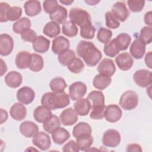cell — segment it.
I'll use <instances>...</instances> for the list:
<instances>
[{"mask_svg": "<svg viewBox=\"0 0 152 152\" xmlns=\"http://www.w3.org/2000/svg\"><path fill=\"white\" fill-rule=\"evenodd\" d=\"M76 52L86 65L91 67L96 66L102 57L100 50L92 42L88 41L81 40L77 46Z\"/></svg>", "mask_w": 152, "mask_h": 152, "instance_id": "6da1fadb", "label": "cell"}, {"mask_svg": "<svg viewBox=\"0 0 152 152\" xmlns=\"http://www.w3.org/2000/svg\"><path fill=\"white\" fill-rule=\"evenodd\" d=\"M70 103L69 96L65 91L61 93L47 92L42 97L41 103L50 110L64 108Z\"/></svg>", "mask_w": 152, "mask_h": 152, "instance_id": "7a4b0ae2", "label": "cell"}, {"mask_svg": "<svg viewBox=\"0 0 152 152\" xmlns=\"http://www.w3.org/2000/svg\"><path fill=\"white\" fill-rule=\"evenodd\" d=\"M69 18L71 21L80 28L86 25L91 24L89 13L80 8H72L71 9L69 12Z\"/></svg>", "mask_w": 152, "mask_h": 152, "instance_id": "3957f363", "label": "cell"}, {"mask_svg": "<svg viewBox=\"0 0 152 152\" xmlns=\"http://www.w3.org/2000/svg\"><path fill=\"white\" fill-rule=\"evenodd\" d=\"M138 103V94L132 90H128L124 92L120 97L119 105L125 110H131L135 109Z\"/></svg>", "mask_w": 152, "mask_h": 152, "instance_id": "277c9868", "label": "cell"}, {"mask_svg": "<svg viewBox=\"0 0 152 152\" xmlns=\"http://www.w3.org/2000/svg\"><path fill=\"white\" fill-rule=\"evenodd\" d=\"M133 79L139 87H148L151 84V72L145 69L137 70L134 74Z\"/></svg>", "mask_w": 152, "mask_h": 152, "instance_id": "5b68a950", "label": "cell"}, {"mask_svg": "<svg viewBox=\"0 0 152 152\" xmlns=\"http://www.w3.org/2000/svg\"><path fill=\"white\" fill-rule=\"evenodd\" d=\"M119 132L113 129H107L104 132L102 137V143L106 147H116L121 142Z\"/></svg>", "mask_w": 152, "mask_h": 152, "instance_id": "8992f818", "label": "cell"}, {"mask_svg": "<svg viewBox=\"0 0 152 152\" xmlns=\"http://www.w3.org/2000/svg\"><path fill=\"white\" fill-rule=\"evenodd\" d=\"M69 96L70 99L75 101L83 98L87 93V86L81 81H76L69 87Z\"/></svg>", "mask_w": 152, "mask_h": 152, "instance_id": "52a82bcc", "label": "cell"}, {"mask_svg": "<svg viewBox=\"0 0 152 152\" xmlns=\"http://www.w3.org/2000/svg\"><path fill=\"white\" fill-rule=\"evenodd\" d=\"M111 12L116 20L121 22L126 21L129 15L126 4L122 1L116 2L112 5Z\"/></svg>", "mask_w": 152, "mask_h": 152, "instance_id": "ba28073f", "label": "cell"}, {"mask_svg": "<svg viewBox=\"0 0 152 152\" xmlns=\"http://www.w3.org/2000/svg\"><path fill=\"white\" fill-rule=\"evenodd\" d=\"M33 144L42 151L48 150L51 145L50 136L46 132H38L32 139Z\"/></svg>", "mask_w": 152, "mask_h": 152, "instance_id": "9c48e42d", "label": "cell"}, {"mask_svg": "<svg viewBox=\"0 0 152 152\" xmlns=\"http://www.w3.org/2000/svg\"><path fill=\"white\" fill-rule=\"evenodd\" d=\"M61 122L64 126L74 125L78 119V114L71 107L64 109L59 115Z\"/></svg>", "mask_w": 152, "mask_h": 152, "instance_id": "30bf717a", "label": "cell"}, {"mask_svg": "<svg viewBox=\"0 0 152 152\" xmlns=\"http://www.w3.org/2000/svg\"><path fill=\"white\" fill-rule=\"evenodd\" d=\"M35 97V93L29 87H23L17 92V100L23 104H28L33 102Z\"/></svg>", "mask_w": 152, "mask_h": 152, "instance_id": "8fae6325", "label": "cell"}, {"mask_svg": "<svg viewBox=\"0 0 152 152\" xmlns=\"http://www.w3.org/2000/svg\"><path fill=\"white\" fill-rule=\"evenodd\" d=\"M122 112L116 104H111L107 106L104 110L105 119L109 122H116L121 118Z\"/></svg>", "mask_w": 152, "mask_h": 152, "instance_id": "7c38bea8", "label": "cell"}, {"mask_svg": "<svg viewBox=\"0 0 152 152\" xmlns=\"http://www.w3.org/2000/svg\"><path fill=\"white\" fill-rule=\"evenodd\" d=\"M14 48V40L11 36L3 33L0 35V54L2 56L10 55Z\"/></svg>", "mask_w": 152, "mask_h": 152, "instance_id": "4fadbf2b", "label": "cell"}, {"mask_svg": "<svg viewBox=\"0 0 152 152\" xmlns=\"http://www.w3.org/2000/svg\"><path fill=\"white\" fill-rule=\"evenodd\" d=\"M97 70L99 74L111 77L116 71V66L113 60L109 58H104L100 62Z\"/></svg>", "mask_w": 152, "mask_h": 152, "instance_id": "5bb4252c", "label": "cell"}, {"mask_svg": "<svg viewBox=\"0 0 152 152\" xmlns=\"http://www.w3.org/2000/svg\"><path fill=\"white\" fill-rule=\"evenodd\" d=\"M145 45L139 37L136 38L132 43L129 48L131 56L137 59L142 58L145 52Z\"/></svg>", "mask_w": 152, "mask_h": 152, "instance_id": "9a60e30c", "label": "cell"}, {"mask_svg": "<svg viewBox=\"0 0 152 152\" xmlns=\"http://www.w3.org/2000/svg\"><path fill=\"white\" fill-rule=\"evenodd\" d=\"M115 62L118 68L122 71H128L134 64L132 57L127 52L119 54L115 58Z\"/></svg>", "mask_w": 152, "mask_h": 152, "instance_id": "2e32d148", "label": "cell"}, {"mask_svg": "<svg viewBox=\"0 0 152 152\" xmlns=\"http://www.w3.org/2000/svg\"><path fill=\"white\" fill-rule=\"evenodd\" d=\"M69 47L70 42L64 36H60L56 37L52 41V50L55 54H59L65 50L69 49Z\"/></svg>", "mask_w": 152, "mask_h": 152, "instance_id": "e0dca14e", "label": "cell"}, {"mask_svg": "<svg viewBox=\"0 0 152 152\" xmlns=\"http://www.w3.org/2000/svg\"><path fill=\"white\" fill-rule=\"evenodd\" d=\"M87 99L90 102L92 109L105 107L104 96L100 91H91L88 94Z\"/></svg>", "mask_w": 152, "mask_h": 152, "instance_id": "ac0fdd59", "label": "cell"}, {"mask_svg": "<svg viewBox=\"0 0 152 152\" xmlns=\"http://www.w3.org/2000/svg\"><path fill=\"white\" fill-rule=\"evenodd\" d=\"M21 134L27 138L33 137L38 132L39 127L31 121H24L20 125Z\"/></svg>", "mask_w": 152, "mask_h": 152, "instance_id": "d6986e66", "label": "cell"}, {"mask_svg": "<svg viewBox=\"0 0 152 152\" xmlns=\"http://www.w3.org/2000/svg\"><path fill=\"white\" fill-rule=\"evenodd\" d=\"M50 40L43 36H37L32 43L33 50L38 53L46 52L49 48Z\"/></svg>", "mask_w": 152, "mask_h": 152, "instance_id": "ffe728a7", "label": "cell"}, {"mask_svg": "<svg viewBox=\"0 0 152 152\" xmlns=\"http://www.w3.org/2000/svg\"><path fill=\"white\" fill-rule=\"evenodd\" d=\"M10 114L14 120L22 121L26 116L27 109L23 103H15L11 107Z\"/></svg>", "mask_w": 152, "mask_h": 152, "instance_id": "44dd1931", "label": "cell"}, {"mask_svg": "<svg viewBox=\"0 0 152 152\" xmlns=\"http://www.w3.org/2000/svg\"><path fill=\"white\" fill-rule=\"evenodd\" d=\"M74 108L77 113L80 116L88 114L91 109V104L87 99H80L74 103Z\"/></svg>", "mask_w": 152, "mask_h": 152, "instance_id": "7402d4cb", "label": "cell"}, {"mask_svg": "<svg viewBox=\"0 0 152 152\" xmlns=\"http://www.w3.org/2000/svg\"><path fill=\"white\" fill-rule=\"evenodd\" d=\"M23 77L21 74L15 71L9 72L5 77V82L6 84L11 88H17L22 83Z\"/></svg>", "mask_w": 152, "mask_h": 152, "instance_id": "603a6c76", "label": "cell"}, {"mask_svg": "<svg viewBox=\"0 0 152 152\" xmlns=\"http://www.w3.org/2000/svg\"><path fill=\"white\" fill-rule=\"evenodd\" d=\"M24 8L26 15L29 17H34L42 11L40 2L38 1H27L25 2Z\"/></svg>", "mask_w": 152, "mask_h": 152, "instance_id": "cb8c5ba5", "label": "cell"}, {"mask_svg": "<svg viewBox=\"0 0 152 152\" xmlns=\"http://www.w3.org/2000/svg\"><path fill=\"white\" fill-rule=\"evenodd\" d=\"M31 58V53L27 51L19 52L15 57V62L16 66L21 69L28 68Z\"/></svg>", "mask_w": 152, "mask_h": 152, "instance_id": "d4e9b609", "label": "cell"}, {"mask_svg": "<svg viewBox=\"0 0 152 152\" xmlns=\"http://www.w3.org/2000/svg\"><path fill=\"white\" fill-rule=\"evenodd\" d=\"M52 115L51 110L43 105L37 107L33 112V117L35 121L39 123H43Z\"/></svg>", "mask_w": 152, "mask_h": 152, "instance_id": "484cf974", "label": "cell"}, {"mask_svg": "<svg viewBox=\"0 0 152 152\" xmlns=\"http://www.w3.org/2000/svg\"><path fill=\"white\" fill-rule=\"evenodd\" d=\"M70 137L69 132L64 128L59 127L52 133L53 141L58 145H62Z\"/></svg>", "mask_w": 152, "mask_h": 152, "instance_id": "4316f807", "label": "cell"}, {"mask_svg": "<svg viewBox=\"0 0 152 152\" xmlns=\"http://www.w3.org/2000/svg\"><path fill=\"white\" fill-rule=\"evenodd\" d=\"M67 17V10L62 5H59L56 10L53 13L49 15L50 20L58 24H63L66 21Z\"/></svg>", "mask_w": 152, "mask_h": 152, "instance_id": "83f0119b", "label": "cell"}, {"mask_svg": "<svg viewBox=\"0 0 152 152\" xmlns=\"http://www.w3.org/2000/svg\"><path fill=\"white\" fill-rule=\"evenodd\" d=\"M111 77L99 74L96 75L93 80V85L96 88L102 90L107 88L111 83Z\"/></svg>", "mask_w": 152, "mask_h": 152, "instance_id": "f1b7e54d", "label": "cell"}, {"mask_svg": "<svg viewBox=\"0 0 152 152\" xmlns=\"http://www.w3.org/2000/svg\"><path fill=\"white\" fill-rule=\"evenodd\" d=\"M61 126L60 119L55 115H52L47 120L43 123L44 130L49 134H52Z\"/></svg>", "mask_w": 152, "mask_h": 152, "instance_id": "f546056e", "label": "cell"}, {"mask_svg": "<svg viewBox=\"0 0 152 152\" xmlns=\"http://www.w3.org/2000/svg\"><path fill=\"white\" fill-rule=\"evenodd\" d=\"M91 128L88 124L81 122L78 123L74 127L72 130V135L75 138H77L81 136L90 135L91 134Z\"/></svg>", "mask_w": 152, "mask_h": 152, "instance_id": "4dcf8cb0", "label": "cell"}, {"mask_svg": "<svg viewBox=\"0 0 152 152\" xmlns=\"http://www.w3.org/2000/svg\"><path fill=\"white\" fill-rule=\"evenodd\" d=\"M31 21L27 17H22L12 25V30L17 34H21L26 30L30 28Z\"/></svg>", "mask_w": 152, "mask_h": 152, "instance_id": "1f68e13d", "label": "cell"}, {"mask_svg": "<svg viewBox=\"0 0 152 152\" xmlns=\"http://www.w3.org/2000/svg\"><path fill=\"white\" fill-rule=\"evenodd\" d=\"M44 66V61L42 56L37 53H31L28 68L33 72L41 71Z\"/></svg>", "mask_w": 152, "mask_h": 152, "instance_id": "d6a6232c", "label": "cell"}, {"mask_svg": "<svg viewBox=\"0 0 152 152\" xmlns=\"http://www.w3.org/2000/svg\"><path fill=\"white\" fill-rule=\"evenodd\" d=\"M60 32L61 28L59 25L52 21L47 23L43 29V34L50 38L56 37L59 34Z\"/></svg>", "mask_w": 152, "mask_h": 152, "instance_id": "836d02e7", "label": "cell"}, {"mask_svg": "<svg viewBox=\"0 0 152 152\" xmlns=\"http://www.w3.org/2000/svg\"><path fill=\"white\" fill-rule=\"evenodd\" d=\"M49 86L52 92L61 93L64 91L65 88L67 87V84L63 78L58 77L51 80Z\"/></svg>", "mask_w": 152, "mask_h": 152, "instance_id": "e575fe53", "label": "cell"}, {"mask_svg": "<svg viewBox=\"0 0 152 152\" xmlns=\"http://www.w3.org/2000/svg\"><path fill=\"white\" fill-rule=\"evenodd\" d=\"M119 48L115 40V39H112L106 43L103 47V52L105 55L109 57L113 58L119 53Z\"/></svg>", "mask_w": 152, "mask_h": 152, "instance_id": "d590c367", "label": "cell"}, {"mask_svg": "<svg viewBox=\"0 0 152 152\" xmlns=\"http://www.w3.org/2000/svg\"><path fill=\"white\" fill-rule=\"evenodd\" d=\"M76 139L78 147L81 151H87L89 150L94 141L93 137L91 134L81 136Z\"/></svg>", "mask_w": 152, "mask_h": 152, "instance_id": "8d00e7d4", "label": "cell"}, {"mask_svg": "<svg viewBox=\"0 0 152 152\" xmlns=\"http://www.w3.org/2000/svg\"><path fill=\"white\" fill-rule=\"evenodd\" d=\"M62 31L64 35L72 37L77 35L78 29L77 26L72 21L68 20L62 24Z\"/></svg>", "mask_w": 152, "mask_h": 152, "instance_id": "74e56055", "label": "cell"}, {"mask_svg": "<svg viewBox=\"0 0 152 152\" xmlns=\"http://www.w3.org/2000/svg\"><path fill=\"white\" fill-rule=\"evenodd\" d=\"M115 39L120 50H126L131 42V36L126 33H120Z\"/></svg>", "mask_w": 152, "mask_h": 152, "instance_id": "f35d334b", "label": "cell"}, {"mask_svg": "<svg viewBox=\"0 0 152 152\" xmlns=\"http://www.w3.org/2000/svg\"><path fill=\"white\" fill-rule=\"evenodd\" d=\"M69 71L74 74L80 73L84 68V64L78 58H74L67 65Z\"/></svg>", "mask_w": 152, "mask_h": 152, "instance_id": "ab89813d", "label": "cell"}, {"mask_svg": "<svg viewBox=\"0 0 152 152\" xmlns=\"http://www.w3.org/2000/svg\"><path fill=\"white\" fill-rule=\"evenodd\" d=\"M75 57V53L73 50L67 49L58 54V59L59 63L63 66H67L68 63Z\"/></svg>", "mask_w": 152, "mask_h": 152, "instance_id": "60d3db41", "label": "cell"}, {"mask_svg": "<svg viewBox=\"0 0 152 152\" xmlns=\"http://www.w3.org/2000/svg\"><path fill=\"white\" fill-rule=\"evenodd\" d=\"M112 36V32L110 30L104 28L100 27L97 34V38L99 42L102 43L106 44L109 42Z\"/></svg>", "mask_w": 152, "mask_h": 152, "instance_id": "b9f144b4", "label": "cell"}, {"mask_svg": "<svg viewBox=\"0 0 152 152\" xmlns=\"http://www.w3.org/2000/svg\"><path fill=\"white\" fill-rule=\"evenodd\" d=\"M95 27L92 24L86 25L80 28V36L86 39H92L94 37Z\"/></svg>", "mask_w": 152, "mask_h": 152, "instance_id": "7bdbcfd3", "label": "cell"}, {"mask_svg": "<svg viewBox=\"0 0 152 152\" xmlns=\"http://www.w3.org/2000/svg\"><path fill=\"white\" fill-rule=\"evenodd\" d=\"M152 28L151 27L144 26L140 30L139 38L145 44H150L151 42L152 38Z\"/></svg>", "mask_w": 152, "mask_h": 152, "instance_id": "ee69618b", "label": "cell"}, {"mask_svg": "<svg viewBox=\"0 0 152 152\" xmlns=\"http://www.w3.org/2000/svg\"><path fill=\"white\" fill-rule=\"evenodd\" d=\"M106 25L109 28L116 29L120 26L119 21L115 18L111 11H107L105 14Z\"/></svg>", "mask_w": 152, "mask_h": 152, "instance_id": "f6af8a7d", "label": "cell"}, {"mask_svg": "<svg viewBox=\"0 0 152 152\" xmlns=\"http://www.w3.org/2000/svg\"><path fill=\"white\" fill-rule=\"evenodd\" d=\"M59 5L58 1L56 0H46L43 2L44 11L49 15L53 13Z\"/></svg>", "mask_w": 152, "mask_h": 152, "instance_id": "bcb514c9", "label": "cell"}, {"mask_svg": "<svg viewBox=\"0 0 152 152\" xmlns=\"http://www.w3.org/2000/svg\"><path fill=\"white\" fill-rule=\"evenodd\" d=\"M22 15V9L19 7H12L10 8L8 12V21H14L20 19Z\"/></svg>", "mask_w": 152, "mask_h": 152, "instance_id": "7dc6e473", "label": "cell"}, {"mask_svg": "<svg viewBox=\"0 0 152 152\" xmlns=\"http://www.w3.org/2000/svg\"><path fill=\"white\" fill-rule=\"evenodd\" d=\"M129 9L133 12H138L142 11L144 7L145 1L140 0H129L127 1Z\"/></svg>", "mask_w": 152, "mask_h": 152, "instance_id": "c3c4849f", "label": "cell"}, {"mask_svg": "<svg viewBox=\"0 0 152 152\" xmlns=\"http://www.w3.org/2000/svg\"><path fill=\"white\" fill-rule=\"evenodd\" d=\"M10 6L6 2L0 3V21L1 23L7 22L8 20V12L10 8Z\"/></svg>", "mask_w": 152, "mask_h": 152, "instance_id": "681fc988", "label": "cell"}, {"mask_svg": "<svg viewBox=\"0 0 152 152\" xmlns=\"http://www.w3.org/2000/svg\"><path fill=\"white\" fill-rule=\"evenodd\" d=\"M37 37L36 33L32 29L29 28L21 34V38L25 42H32Z\"/></svg>", "mask_w": 152, "mask_h": 152, "instance_id": "f907efd6", "label": "cell"}, {"mask_svg": "<svg viewBox=\"0 0 152 152\" xmlns=\"http://www.w3.org/2000/svg\"><path fill=\"white\" fill-rule=\"evenodd\" d=\"M105 108H106V106L103 107H100V108L92 109V110L90 114V118L95 120L103 119L104 117Z\"/></svg>", "mask_w": 152, "mask_h": 152, "instance_id": "816d5d0a", "label": "cell"}, {"mask_svg": "<svg viewBox=\"0 0 152 152\" xmlns=\"http://www.w3.org/2000/svg\"><path fill=\"white\" fill-rule=\"evenodd\" d=\"M62 151H74L78 152L80 151L77 142L74 140H70L66 143L62 147Z\"/></svg>", "mask_w": 152, "mask_h": 152, "instance_id": "f5cc1de1", "label": "cell"}, {"mask_svg": "<svg viewBox=\"0 0 152 152\" xmlns=\"http://www.w3.org/2000/svg\"><path fill=\"white\" fill-rule=\"evenodd\" d=\"M126 151L128 152H141L142 148L139 144H129L126 146Z\"/></svg>", "mask_w": 152, "mask_h": 152, "instance_id": "db71d44e", "label": "cell"}, {"mask_svg": "<svg viewBox=\"0 0 152 152\" xmlns=\"http://www.w3.org/2000/svg\"><path fill=\"white\" fill-rule=\"evenodd\" d=\"M144 20L145 24H146L149 27H151L152 26V12L151 11L147 12L144 15Z\"/></svg>", "mask_w": 152, "mask_h": 152, "instance_id": "11a10c76", "label": "cell"}, {"mask_svg": "<svg viewBox=\"0 0 152 152\" xmlns=\"http://www.w3.org/2000/svg\"><path fill=\"white\" fill-rule=\"evenodd\" d=\"M151 56H152V53H151V52L150 51L145 55V58H144L145 65L150 69L151 68Z\"/></svg>", "mask_w": 152, "mask_h": 152, "instance_id": "9f6ffc18", "label": "cell"}, {"mask_svg": "<svg viewBox=\"0 0 152 152\" xmlns=\"http://www.w3.org/2000/svg\"><path fill=\"white\" fill-rule=\"evenodd\" d=\"M8 119V113L6 110L1 109V124H2Z\"/></svg>", "mask_w": 152, "mask_h": 152, "instance_id": "6f0895ef", "label": "cell"}, {"mask_svg": "<svg viewBox=\"0 0 152 152\" xmlns=\"http://www.w3.org/2000/svg\"><path fill=\"white\" fill-rule=\"evenodd\" d=\"M1 76H3L4 74L7 72V66L5 64V62L4 61V60L1 58Z\"/></svg>", "mask_w": 152, "mask_h": 152, "instance_id": "680465c9", "label": "cell"}, {"mask_svg": "<svg viewBox=\"0 0 152 152\" xmlns=\"http://www.w3.org/2000/svg\"><path fill=\"white\" fill-rule=\"evenodd\" d=\"M74 2V1H70V0H65V1H59V2L62 4H64V5H69L70 4H71L72 2Z\"/></svg>", "mask_w": 152, "mask_h": 152, "instance_id": "91938a15", "label": "cell"}, {"mask_svg": "<svg viewBox=\"0 0 152 152\" xmlns=\"http://www.w3.org/2000/svg\"><path fill=\"white\" fill-rule=\"evenodd\" d=\"M85 2L87 3L89 5H96V4H97L98 2H99V1H85Z\"/></svg>", "mask_w": 152, "mask_h": 152, "instance_id": "94428289", "label": "cell"}]
</instances>
